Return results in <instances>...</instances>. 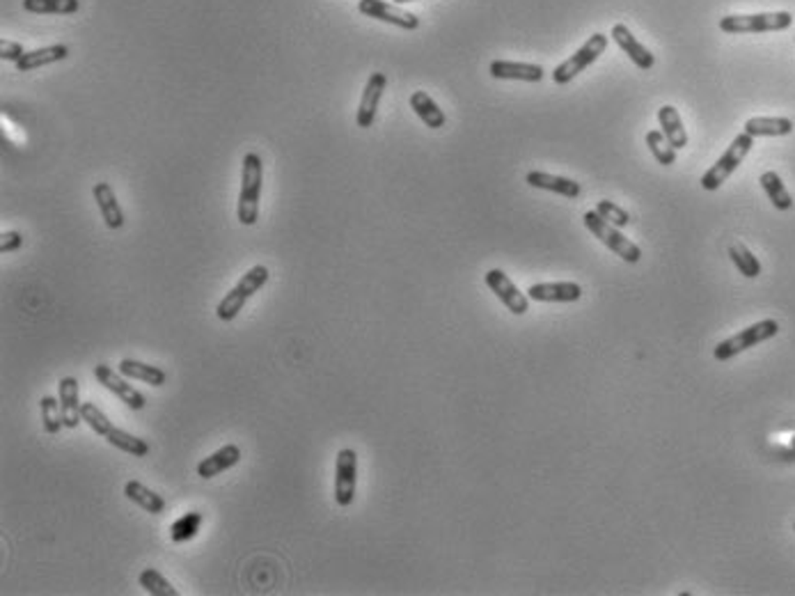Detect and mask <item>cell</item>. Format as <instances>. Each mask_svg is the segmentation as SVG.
Segmentation results:
<instances>
[{"label": "cell", "instance_id": "6da1fadb", "mask_svg": "<svg viewBox=\"0 0 795 596\" xmlns=\"http://www.w3.org/2000/svg\"><path fill=\"white\" fill-rule=\"evenodd\" d=\"M81 413H83V422L88 424L89 430L95 431L96 436H101V438H106L108 445L117 447V450L124 452V454H131V457H135V459H143L151 452V447L147 440L138 438V436L128 434V431L115 427V424L108 420L106 413L101 411L96 404H92V401H85L83 408H81Z\"/></svg>", "mask_w": 795, "mask_h": 596}, {"label": "cell", "instance_id": "7a4b0ae2", "mask_svg": "<svg viewBox=\"0 0 795 596\" xmlns=\"http://www.w3.org/2000/svg\"><path fill=\"white\" fill-rule=\"evenodd\" d=\"M264 184V163L257 151H248L241 163V190L236 218L245 228H252L259 218V197Z\"/></svg>", "mask_w": 795, "mask_h": 596}, {"label": "cell", "instance_id": "3957f363", "mask_svg": "<svg viewBox=\"0 0 795 596\" xmlns=\"http://www.w3.org/2000/svg\"><path fill=\"white\" fill-rule=\"evenodd\" d=\"M268 278H271L268 268L264 267V264H255V267H252L245 275H241L239 283L234 284L232 290L223 296V301L218 303L216 317L220 319V321H234V319L241 314L245 303L251 301L252 296L268 283Z\"/></svg>", "mask_w": 795, "mask_h": 596}, {"label": "cell", "instance_id": "277c9868", "mask_svg": "<svg viewBox=\"0 0 795 596\" xmlns=\"http://www.w3.org/2000/svg\"><path fill=\"white\" fill-rule=\"evenodd\" d=\"M793 26L791 12H761V14H727L720 19V30L729 35L779 33Z\"/></svg>", "mask_w": 795, "mask_h": 596}, {"label": "cell", "instance_id": "5b68a950", "mask_svg": "<svg viewBox=\"0 0 795 596\" xmlns=\"http://www.w3.org/2000/svg\"><path fill=\"white\" fill-rule=\"evenodd\" d=\"M752 147H754V138H752L750 134H745V131H743V134L736 135L734 143H731L722 157L715 161V166H711L706 173H704V177H701V182H699L701 189L718 190L720 186H722L724 182H727V179L736 173V167L745 161V157L752 151Z\"/></svg>", "mask_w": 795, "mask_h": 596}, {"label": "cell", "instance_id": "8992f818", "mask_svg": "<svg viewBox=\"0 0 795 596\" xmlns=\"http://www.w3.org/2000/svg\"><path fill=\"white\" fill-rule=\"evenodd\" d=\"M777 333L779 323L775 321V319H763V321L754 323V326H747L745 330H740V333L731 335V337L720 342V344L713 349V356H715V360L727 362L734 356H738V353L752 349V346L761 344V342L766 340H773Z\"/></svg>", "mask_w": 795, "mask_h": 596}, {"label": "cell", "instance_id": "52a82bcc", "mask_svg": "<svg viewBox=\"0 0 795 596\" xmlns=\"http://www.w3.org/2000/svg\"><path fill=\"white\" fill-rule=\"evenodd\" d=\"M606 49H607L606 35L594 33L590 40L584 42V44L573 53V56H568L562 65H557V67L552 69V81H555L557 85L571 83L578 74H583L590 65H594V62L606 53Z\"/></svg>", "mask_w": 795, "mask_h": 596}, {"label": "cell", "instance_id": "ba28073f", "mask_svg": "<svg viewBox=\"0 0 795 596\" xmlns=\"http://www.w3.org/2000/svg\"><path fill=\"white\" fill-rule=\"evenodd\" d=\"M583 223H584V228L590 229L591 235L596 236V239H601L612 252H617V257H621L623 262L637 264L642 259L640 248H637V245H635L630 239H626V236L619 232V228H614V225H610L607 221H603L596 209L594 212L584 213Z\"/></svg>", "mask_w": 795, "mask_h": 596}, {"label": "cell", "instance_id": "9c48e42d", "mask_svg": "<svg viewBox=\"0 0 795 596\" xmlns=\"http://www.w3.org/2000/svg\"><path fill=\"white\" fill-rule=\"evenodd\" d=\"M358 484V454L356 450L344 447L337 452L335 461V502L340 507H349L356 500Z\"/></svg>", "mask_w": 795, "mask_h": 596}, {"label": "cell", "instance_id": "30bf717a", "mask_svg": "<svg viewBox=\"0 0 795 596\" xmlns=\"http://www.w3.org/2000/svg\"><path fill=\"white\" fill-rule=\"evenodd\" d=\"M95 379L99 381V385H104L108 392L117 397V399H122L128 408H134V411H143L147 406V399L145 395L140 391H135V385H131L127 381V376L120 372H115L112 368L99 362L95 368Z\"/></svg>", "mask_w": 795, "mask_h": 596}, {"label": "cell", "instance_id": "8fae6325", "mask_svg": "<svg viewBox=\"0 0 795 596\" xmlns=\"http://www.w3.org/2000/svg\"><path fill=\"white\" fill-rule=\"evenodd\" d=\"M484 280L486 284H489V290L500 298V303L509 310V313L518 314V317L528 313L529 296L518 290L516 284L509 280V275H506L502 268H490L489 274L484 275Z\"/></svg>", "mask_w": 795, "mask_h": 596}, {"label": "cell", "instance_id": "7c38bea8", "mask_svg": "<svg viewBox=\"0 0 795 596\" xmlns=\"http://www.w3.org/2000/svg\"><path fill=\"white\" fill-rule=\"evenodd\" d=\"M358 12L369 19H376V21L392 23V26H397V28L401 30L420 28V19H417L415 14L392 5V3H385V0H360V3H358Z\"/></svg>", "mask_w": 795, "mask_h": 596}, {"label": "cell", "instance_id": "4fadbf2b", "mask_svg": "<svg viewBox=\"0 0 795 596\" xmlns=\"http://www.w3.org/2000/svg\"><path fill=\"white\" fill-rule=\"evenodd\" d=\"M385 85H388L385 74H381V72L369 74L367 83H365V89H362L360 106H358V112H356V124L360 128H369L374 124V120H376V111H379V104H381V99H383Z\"/></svg>", "mask_w": 795, "mask_h": 596}, {"label": "cell", "instance_id": "5bb4252c", "mask_svg": "<svg viewBox=\"0 0 795 596\" xmlns=\"http://www.w3.org/2000/svg\"><path fill=\"white\" fill-rule=\"evenodd\" d=\"M529 301L536 303H575L583 296L578 283H539L528 290Z\"/></svg>", "mask_w": 795, "mask_h": 596}, {"label": "cell", "instance_id": "9a60e30c", "mask_svg": "<svg viewBox=\"0 0 795 596\" xmlns=\"http://www.w3.org/2000/svg\"><path fill=\"white\" fill-rule=\"evenodd\" d=\"M489 74L498 81H525V83H541L544 81V67L529 65V62H512V60H493Z\"/></svg>", "mask_w": 795, "mask_h": 596}, {"label": "cell", "instance_id": "2e32d148", "mask_svg": "<svg viewBox=\"0 0 795 596\" xmlns=\"http://www.w3.org/2000/svg\"><path fill=\"white\" fill-rule=\"evenodd\" d=\"M610 37L617 42L619 49H621L623 53H626V56L635 62V67L644 69V72L653 69V65H656V58H653V53H651L644 44H640V42L635 40L629 26L617 23V26L612 28Z\"/></svg>", "mask_w": 795, "mask_h": 596}, {"label": "cell", "instance_id": "e0dca14e", "mask_svg": "<svg viewBox=\"0 0 795 596\" xmlns=\"http://www.w3.org/2000/svg\"><path fill=\"white\" fill-rule=\"evenodd\" d=\"M239 461H241V447L236 445V443H228V445H223L220 450H216L206 459H202L195 470H197V477L212 479L218 477L220 473H228V470L234 468Z\"/></svg>", "mask_w": 795, "mask_h": 596}, {"label": "cell", "instance_id": "ac0fdd59", "mask_svg": "<svg viewBox=\"0 0 795 596\" xmlns=\"http://www.w3.org/2000/svg\"><path fill=\"white\" fill-rule=\"evenodd\" d=\"M58 399H60L65 427L76 430L81 420H83V413H81L83 404L78 399V381L73 376H62L60 383H58Z\"/></svg>", "mask_w": 795, "mask_h": 596}, {"label": "cell", "instance_id": "d6986e66", "mask_svg": "<svg viewBox=\"0 0 795 596\" xmlns=\"http://www.w3.org/2000/svg\"><path fill=\"white\" fill-rule=\"evenodd\" d=\"M525 184L532 186V189L551 190V193L568 197V200H575V197H580V193H583V186H580L578 182H573V179L567 177H557V174L541 173V170H532V173L525 174Z\"/></svg>", "mask_w": 795, "mask_h": 596}, {"label": "cell", "instance_id": "ffe728a7", "mask_svg": "<svg viewBox=\"0 0 795 596\" xmlns=\"http://www.w3.org/2000/svg\"><path fill=\"white\" fill-rule=\"evenodd\" d=\"M92 196H95L96 206H99L101 218L108 229H122L124 228V212L120 202H117L115 190L108 182H99L92 186Z\"/></svg>", "mask_w": 795, "mask_h": 596}, {"label": "cell", "instance_id": "44dd1931", "mask_svg": "<svg viewBox=\"0 0 795 596\" xmlns=\"http://www.w3.org/2000/svg\"><path fill=\"white\" fill-rule=\"evenodd\" d=\"M117 372L124 374L127 379L131 381H143V383L151 385V388H161L166 385L167 374L161 368H154V365H147V362L134 360V358H124L117 365Z\"/></svg>", "mask_w": 795, "mask_h": 596}, {"label": "cell", "instance_id": "7402d4cb", "mask_svg": "<svg viewBox=\"0 0 795 596\" xmlns=\"http://www.w3.org/2000/svg\"><path fill=\"white\" fill-rule=\"evenodd\" d=\"M124 496L134 502V505H138L140 509H145L147 514H154L156 516V514L166 512L163 496H158L156 491H151L150 486H145L138 479H128L127 484H124Z\"/></svg>", "mask_w": 795, "mask_h": 596}, {"label": "cell", "instance_id": "603a6c76", "mask_svg": "<svg viewBox=\"0 0 795 596\" xmlns=\"http://www.w3.org/2000/svg\"><path fill=\"white\" fill-rule=\"evenodd\" d=\"M69 56V49L65 44H50L44 49H35L23 53L21 60L17 62L19 72H33V69L46 67V65H53V62H62Z\"/></svg>", "mask_w": 795, "mask_h": 596}, {"label": "cell", "instance_id": "cb8c5ba5", "mask_svg": "<svg viewBox=\"0 0 795 596\" xmlns=\"http://www.w3.org/2000/svg\"><path fill=\"white\" fill-rule=\"evenodd\" d=\"M658 124H660L662 134L669 140V145L674 150H683L688 147V134H685L683 120H681L679 111L674 106H662L658 111Z\"/></svg>", "mask_w": 795, "mask_h": 596}, {"label": "cell", "instance_id": "d4e9b609", "mask_svg": "<svg viewBox=\"0 0 795 596\" xmlns=\"http://www.w3.org/2000/svg\"><path fill=\"white\" fill-rule=\"evenodd\" d=\"M411 108L415 111V115L427 124L428 128H443L447 124V115L440 111V106L436 104L428 92L424 89H417L411 95Z\"/></svg>", "mask_w": 795, "mask_h": 596}, {"label": "cell", "instance_id": "484cf974", "mask_svg": "<svg viewBox=\"0 0 795 596\" xmlns=\"http://www.w3.org/2000/svg\"><path fill=\"white\" fill-rule=\"evenodd\" d=\"M793 131L789 118H752L745 122V134L752 138H782Z\"/></svg>", "mask_w": 795, "mask_h": 596}, {"label": "cell", "instance_id": "4316f807", "mask_svg": "<svg viewBox=\"0 0 795 596\" xmlns=\"http://www.w3.org/2000/svg\"><path fill=\"white\" fill-rule=\"evenodd\" d=\"M759 184L763 186V190H766V196L770 197V202H773L775 209H779V212H789L791 206H793V197H791V193L786 190L784 182H782V177H779L775 170H768V173H763L761 179H759Z\"/></svg>", "mask_w": 795, "mask_h": 596}, {"label": "cell", "instance_id": "83f0119b", "mask_svg": "<svg viewBox=\"0 0 795 596\" xmlns=\"http://www.w3.org/2000/svg\"><path fill=\"white\" fill-rule=\"evenodd\" d=\"M729 257H731V262H734V267L738 268L740 274L745 275V278L754 280V278H759V275H761V262H759L757 257L752 255V251H750V248H747L745 244H740V241H736V244L729 245Z\"/></svg>", "mask_w": 795, "mask_h": 596}, {"label": "cell", "instance_id": "f1b7e54d", "mask_svg": "<svg viewBox=\"0 0 795 596\" xmlns=\"http://www.w3.org/2000/svg\"><path fill=\"white\" fill-rule=\"evenodd\" d=\"M23 10L30 14H76L81 0H23Z\"/></svg>", "mask_w": 795, "mask_h": 596}, {"label": "cell", "instance_id": "f546056e", "mask_svg": "<svg viewBox=\"0 0 795 596\" xmlns=\"http://www.w3.org/2000/svg\"><path fill=\"white\" fill-rule=\"evenodd\" d=\"M138 585L151 596H177L179 592L174 590L173 583L161 574V571H156V569L147 567L143 569L138 574Z\"/></svg>", "mask_w": 795, "mask_h": 596}, {"label": "cell", "instance_id": "4dcf8cb0", "mask_svg": "<svg viewBox=\"0 0 795 596\" xmlns=\"http://www.w3.org/2000/svg\"><path fill=\"white\" fill-rule=\"evenodd\" d=\"M202 525V514L200 512H189L184 516H179L173 525H170V539L174 544H184V541L195 539V535L200 532Z\"/></svg>", "mask_w": 795, "mask_h": 596}, {"label": "cell", "instance_id": "1f68e13d", "mask_svg": "<svg viewBox=\"0 0 795 596\" xmlns=\"http://www.w3.org/2000/svg\"><path fill=\"white\" fill-rule=\"evenodd\" d=\"M646 147H649L653 159H656L660 166H674V163H676V150L669 145V140L665 138V134L658 131V128H651L649 134H646Z\"/></svg>", "mask_w": 795, "mask_h": 596}, {"label": "cell", "instance_id": "d6a6232c", "mask_svg": "<svg viewBox=\"0 0 795 596\" xmlns=\"http://www.w3.org/2000/svg\"><path fill=\"white\" fill-rule=\"evenodd\" d=\"M39 411H42V424H44L46 434L56 436L58 431L65 427L60 399H56V397H49V395L42 397V399H39Z\"/></svg>", "mask_w": 795, "mask_h": 596}, {"label": "cell", "instance_id": "836d02e7", "mask_svg": "<svg viewBox=\"0 0 795 596\" xmlns=\"http://www.w3.org/2000/svg\"><path fill=\"white\" fill-rule=\"evenodd\" d=\"M596 212H598V216H601L603 221H607V223L614 225V228H619V229L626 228V225H630V213L626 212L623 206H619L617 202L601 200L598 205H596Z\"/></svg>", "mask_w": 795, "mask_h": 596}, {"label": "cell", "instance_id": "e575fe53", "mask_svg": "<svg viewBox=\"0 0 795 596\" xmlns=\"http://www.w3.org/2000/svg\"><path fill=\"white\" fill-rule=\"evenodd\" d=\"M23 53H26V50H23V46L19 44V42H12V40L0 42V58H3V60H10L17 65V62L21 60Z\"/></svg>", "mask_w": 795, "mask_h": 596}, {"label": "cell", "instance_id": "d590c367", "mask_svg": "<svg viewBox=\"0 0 795 596\" xmlns=\"http://www.w3.org/2000/svg\"><path fill=\"white\" fill-rule=\"evenodd\" d=\"M21 245H23V236H21V232H17V229H12V232H3V236H0V252H3V255L19 251Z\"/></svg>", "mask_w": 795, "mask_h": 596}, {"label": "cell", "instance_id": "8d00e7d4", "mask_svg": "<svg viewBox=\"0 0 795 596\" xmlns=\"http://www.w3.org/2000/svg\"><path fill=\"white\" fill-rule=\"evenodd\" d=\"M406 3H415V0H395V5H406Z\"/></svg>", "mask_w": 795, "mask_h": 596}, {"label": "cell", "instance_id": "74e56055", "mask_svg": "<svg viewBox=\"0 0 795 596\" xmlns=\"http://www.w3.org/2000/svg\"><path fill=\"white\" fill-rule=\"evenodd\" d=\"M793 530H795V525H793Z\"/></svg>", "mask_w": 795, "mask_h": 596}]
</instances>
